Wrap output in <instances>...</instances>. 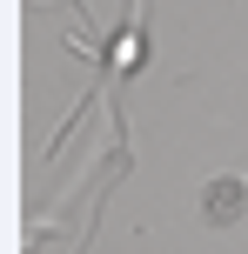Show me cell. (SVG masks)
Masks as SVG:
<instances>
[{
  "mask_svg": "<svg viewBox=\"0 0 248 254\" xmlns=\"http://www.w3.org/2000/svg\"><path fill=\"white\" fill-rule=\"evenodd\" d=\"M201 214H208L215 228L242 221V214H248V188H242V181H208V194H201Z\"/></svg>",
  "mask_w": 248,
  "mask_h": 254,
  "instance_id": "obj_1",
  "label": "cell"
}]
</instances>
